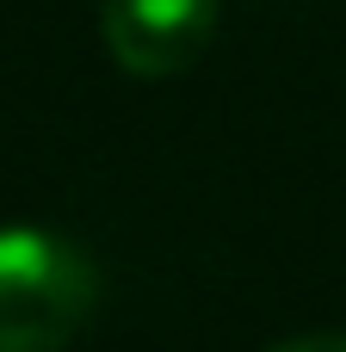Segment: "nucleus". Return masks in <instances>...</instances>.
<instances>
[{"label":"nucleus","mask_w":346,"mask_h":352,"mask_svg":"<svg viewBox=\"0 0 346 352\" xmlns=\"http://www.w3.org/2000/svg\"><path fill=\"white\" fill-rule=\"evenodd\" d=\"M272 352H346V334H297V340H285Z\"/></svg>","instance_id":"nucleus-3"},{"label":"nucleus","mask_w":346,"mask_h":352,"mask_svg":"<svg viewBox=\"0 0 346 352\" xmlns=\"http://www.w3.org/2000/svg\"><path fill=\"white\" fill-rule=\"evenodd\" d=\"M223 0H99V37L136 80L186 74L217 37Z\"/></svg>","instance_id":"nucleus-2"},{"label":"nucleus","mask_w":346,"mask_h":352,"mask_svg":"<svg viewBox=\"0 0 346 352\" xmlns=\"http://www.w3.org/2000/svg\"><path fill=\"white\" fill-rule=\"evenodd\" d=\"M99 266L50 229H0V352H62L93 322Z\"/></svg>","instance_id":"nucleus-1"}]
</instances>
